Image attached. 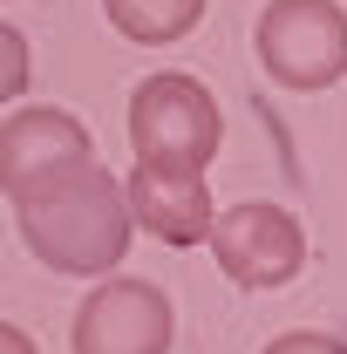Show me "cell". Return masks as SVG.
<instances>
[{
	"mask_svg": "<svg viewBox=\"0 0 347 354\" xmlns=\"http://www.w3.org/2000/svg\"><path fill=\"white\" fill-rule=\"evenodd\" d=\"M14 232L21 245L62 272V279H102L116 272L123 252H130V205H123V177L102 171V164H82L62 184H48L35 198L14 205Z\"/></svg>",
	"mask_w": 347,
	"mask_h": 354,
	"instance_id": "cell-1",
	"label": "cell"
},
{
	"mask_svg": "<svg viewBox=\"0 0 347 354\" xmlns=\"http://www.w3.org/2000/svg\"><path fill=\"white\" fill-rule=\"evenodd\" d=\"M225 143V116H218V95L198 75H177V68H157L143 75L130 95V150L136 164L150 171H191L205 177Z\"/></svg>",
	"mask_w": 347,
	"mask_h": 354,
	"instance_id": "cell-2",
	"label": "cell"
},
{
	"mask_svg": "<svg viewBox=\"0 0 347 354\" xmlns=\"http://www.w3.org/2000/svg\"><path fill=\"white\" fill-rule=\"evenodd\" d=\"M252 55L279 88L320 95L347 75V7L341 0H265Z\"/></svg>",
	"mask_w": 347,
	"mask_h": 354,
	"instance_id": "cell-3",
	"label": "cell"
},
{
	"mask_svg": "<svg viewBox=\"0 0 347 354\" xmlns=\"http://www.w3.org/2000/svg\"><path fill=\"white\" fill-rule=\"evenodd\" d=\"M177 341V307L157 279L136 272H102V286H88L75 327H68V354H171Z\"/></svg>",
	"mask_w": 347,
	"mask_h": 354,
	"instance_id": "cell-4",
	"label": "cell"
},
{
	"mask_svg": "<svg viewBox=\"0 0 347 354\" xmlns=\"http://www.w3.org/2000/svg\"><path fill=\"white\" fill-rule=\"evenodd\" d=\"M205 245H212L218 272L238 286V293H272V286H286V279H300L306 266V225L286 212V205H232V212H218L212 232H205Z\"/></svg>",
	"mask_w": 347,
	"mask_h": 354,
	"instance_id": "cell-5",
	"label": "cell"
},
{
	"mask_svg": "<svg viewBox=\"0 0 347 354\" xmlns=\"http://www.w3.org/2000/svg\"><path fill=\"white\" fill-rule=\"evenodd\" d=\"M82 164H95V136H88L82 116H68L55 102H21L0 123V191H7V205L62 184Z\"/></svg>",
	"mask_w": 347,
	"mask_h": 354,
	"instance_id": "cell-6",
	"label": "cell"
},
{
	"mask_svg": "<svg viewBox=\"0 0 347 354\" xmlns=\"http://www.w3.org/2000/svg\"><path fill=\"white\" fill-rule=\"evenodd\" d=\"M123 205H130V225L150 232L157 245H205L218 205H212V184L191 171H150V164H130L123 177Z\"/></svg>",
	"mask_w": 347,
	"mask_h": 354,
	"instance_id": "cell-7",
	"label": "cell"
},
{
	"mask_svg": "<svg viewBox=\"0 0 347 354\" xmlns=\"http://www.w3.org/2000/svg\"><path fill=\"white\" fill-rule=\"evenodd\" d=\"M109 28L136 48H171L205 21V0H102Z\"/></svg>",
	"mask_w": 347,
	"mask_h": 354,
	"instance_id": "cell-8",
	"label": "cell"
},
{
	"mask_svg": "<svg viewBox=\"0 0 347 354\" xmlns=\"http://www.w3.org/2000/svg\"><path fill=\"white\" fill-rule=\"evenodd\" d=\"M28 75H35V48H28V35H21L14 21H0V109L21 102Z\"/></svg>",
	"mask_w": 347,
	"mask_h": 354,
	"instance_id": "cell-9",
	"label": "cell"
},
{
	"mask_svg": "<svg viewBox=\"0 0 347 354\" xmlns=\"http://www.w3.org/2000/svg\"><path fill=\"white\" fill-rule=\"evenodd\" d=\"M259 354H347V341H341V334H320V327H293V334L265 341Z\"/></svg>",
	"mask_w": 347,
	"mask_h": 354,
	"instance_id": "cell-10",
	"label": "cell"
},
{
	"mask_svg": "<svg viewBox=\"0 0 347 354\" xmlns=\"http://www.w3.org/2000/svg\"><path fill=\"white\" fill-rule=\"evenodd\" d=\"M0 354H41V348H35V334H28V327L0 320Z\"/></svg>",
	"mask_w": 347,
	"mask_h": 354,
	"instance_id": "cell-11",
	"label": "cell"
}]
</instances>
